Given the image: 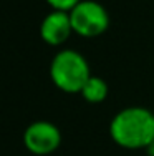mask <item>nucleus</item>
<instances>
[{"label": "nucleus", "mask_w": 154, "mask_h": 156, "mask_svg": "<svg viewBox=\"0 0 154 156\" xmlns=\"http://www.w3.org/2000/svg\"><path fill=\"white\" fill-rule=\"evenodd\" d=\"M109 136L124 150H146L154 141V113L142 106L118 111L109 123Z\"/></svg>", "instance_id": "f257e3e1"}, {"label": "nucleus", "mask_w": 154, "mask_h": 156, "mask_svg": "<svg viewBox=\"0 0 154 156\" xmlns=\"http://www.w3.org/2000/svg\"><path fill=\"white\" fill-rule=\"evenodd\" d=\"M90 76L91 72L86 58L71 48L60 50L50 63L51 81L65 93H81Z\"/></svg>", "instance_id": "f03ea898"}, {"label": "nucleus", "mask_w": 154, "mask_h": 156, "mask_svg": "<svg viewBox=\"0 0 154 156\" xmlns=\"http://www.w3.org/2000/svg\"><path fill=\"white\" fill-rule=\"evenodd\" d=\"M70 13L73 33L83 38L103 35L109 27V13L101 3L94 0H81Z\"/></svg>", "instance_id": "7ed1b4c3"}, {"label": "nucleus", "mask_w": 154, "mask_h": 156, "mask_svg": "<svg viewBox=\"0 0 154 156\" xmlns=\"http://www.w3.org/2000/svg\"><path fill=\"white\" fill-rule=\"evenodd\" d=\"M23 144L30 153L45 156L58 150L61 144V133L58 126L50 121H35L23 131Z\"/></svg>", "instance_id": "20e7f679"}, {"label": "nucleus", "mask_w": 154, "mask_h": 156, "mask_svg": "<svg viewBox=\"0 0 154 156\" xmlns=\"http://www.w3.org/2000/svg\"><path fill=\"white\" fill-rule=\"evenodd\" d=\"M71 33H73V27H71V20H70L68 12L53 10L40 23V37H42L43 42L51 47L63 45Z\"/></svg>", "instance_id": "39448f33"}, {"label": "nucleus", "mask_w": 154, "mask_h": 156, "mask_svg": "<svg viewBox=\"0 0 154 156\" xmlns=\"http://www.w3.org/2000/svg\"><path fill=\"white\" fill-rule=\"evenodd\" d=\"M80 95H81L88 103H101V101H104L106 96H108V83L100 76L91 75L90 80L85 83V87H83V90Z\"/></svg>", "instance_id": "423d86ee"}, {"label": "nucleus", "mask_w": 154, "mask_h": 156, "mask_svg": "<svg viewBox=\"0 0 154 156\" xmlns=\"http://www.w3.org/2000/svg\"><path fill=\"white\" fill-rule=\"evenodd\" d=\"M81 0H46V3L53 10H60V12H71Z\"/></svg>", "instance_id": "0eeeda50"}, {"label": "nucleus", "mask_w": 154, "mask_h": 156, "mask_svg": "<svg viewBox=\"0 0 154 156\" xmlns=\"http://www.w3.org/2000/svg\"><path fill=\"white\" fill-rule=\"evenodd\" d=\"M146 151H148V154H149V156H154V141H152L151 144H149L148 148H146Z\"/></svg>", "instance_id": "6e6552de"}]
</instances>
